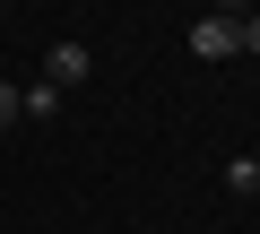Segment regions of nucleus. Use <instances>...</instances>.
<instances>
[{"mask_svg":"<svg viewBox=\"0 0 260 234\" xmlns=\"http://www.w3.org/2000/svg\"><path fill=\"white\" fill-rule=\"evenodd\" d=\"M87 70H95V61H87V44H78V35H61V44L44 52V87H61V95H70V87H87Z\"/></svg>","mask_w":260,"mask_h":234,"instance_id":"obj_1","label":"nucleus"},{"mask_svg":"<svg viewBox=\"0 0 260 234\" xmlns=\"http://www.w3.org/2000/svg\"><path fill=\"white\" fill-rule=\"evenodd\" d=\"M191 52H200V61H234V52H243V26H234V18H217V9H208V18H200V26H191Z\"/></svg>","mask_w":260,"mask_h":234,"instance_id":"obj_2","label":"nucleus"},{"mask_svg":"<svg viewBox=\"0 0 260 234\" xmlns=\"http://www.w3.org/2000/svg\"><path fill=\"white\" fill-rule=\"evenodd\" d=\"M18 104H26V122H52V113H61V87L35 78V87H18Z\"/></svg>","mask_w":260,"mask_h":234,"instance_id":"obj_3","label":"nucleus"},{"mask_svg":"<svg viewBox=\"0 0 260 234\" xmlns=\"http://www.w3.org/2000/svg\"><path fill=\"white\" fill-rule=\"evenodd\" d=\"M225 191L251 199V191H260V156H225Z\"/></svg>","mask_w":260,"mask_h":234,"instance_id":"obj_4","label":"nucleus"},{"mask_svg":"<svg viewBox=\"0 0 260 234\" xmlns=\"http://www.w3.org/2000/svg\"><path fill=\"white\" fill-rule=\"evenodd\" d=\"M18 113H26V104H18V87H9V78H0V130H9V122H18Z\"/></svg>","mask_w":260,"mask_h":234,"instance_id":"obj_5","label":"nucleus"},{"mask_svg":"<svg viewBox=\"0 0 260 234\" xmlns=\"http://www.w3.org/2000/svg\"><path fill=\"white\" fill-rule=\"evenodd\" d=\"M243 52H260V9H251V18H243Z\"/></svg>","mask_w":260,"mask_h":234,"instance_id":"obj_6","label":"nucleus"},{"mask_svg":"<svg viewBox=\"0 0 260 234\" xmlns=\"http://www.w3.org/2000/svg\"><path fill=\"white\" fill-rule=\"evenodd\" d=\"M0 9H9V0H0Z\"/></svg>","mask_w":260,"mask_h":234,"instance_id":"obj_7","label":"nucleus"}]
</instances>
